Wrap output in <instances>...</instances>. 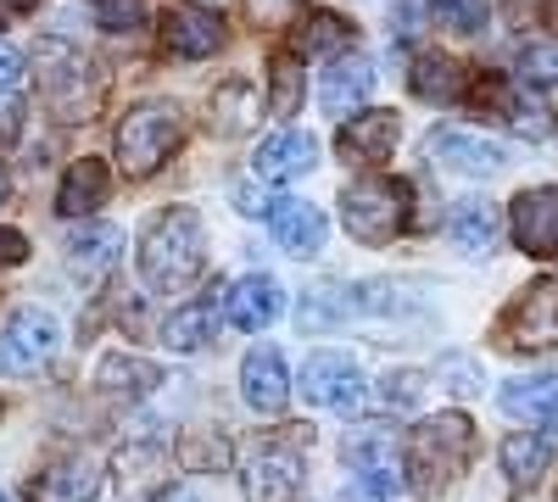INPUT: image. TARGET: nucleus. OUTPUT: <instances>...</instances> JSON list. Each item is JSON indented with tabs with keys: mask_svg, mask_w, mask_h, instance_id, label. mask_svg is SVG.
<instances>
[{
	"mask_svg": "<svg viewBox=\"0 0 558 502\" xmlns=\"http://www.w3.org/2000/svg\"><path fill=\"white\" fill-rule=\"evenodd\" d=\"M57 318L51 313H39V307H23L7 318V330H0V375L7 380H23L34 369H45V363L57 357Z\"/></svg>",
	"mask_w": 558,
	"mask_h": 502,
	"instance_id": "nucleus-6",
	"label": "nucleus"
},
{
	"mask_svg": "<svg viewBox=\"0 0 558 502\" xmlns=\"http://www.w3.org/2000/svg\"><path fill=\"white\" fill-rule=\"evenodd\" d=\"M368 96H375V62L357 57V51L336 57L330 73L318 78V107L330 112V118H352Z\"/></svg>",
	"mask_w": 558,
	"mask_h": 502,
	"instance_id": "nucleus-15",
	"label": "nucleus"
},
{
	"mask_svg": "<svg viewBox=\"0 0 558 502\" xmlns=\"http://www.w3.org/2000/svg\"><path fill=\"white\" fill-rule=\"evenodd\" d=\"M418 391H425V380H418L413 369H397V375L380 380V407H386V414H397V407H413Z\"/></svg>",
	"mask_w": 558,
	"mask_h": 502,
	"instance_id": "nucleus-36",
	"label": "nucleus"
},
{
	"mask_svg": "<svg viewBox=\"0 0 558 502\" xmlns=\"http://www.w3.org/2000/svg\"><path fill=\"white\" fill-rule=\"evenodd\" d=\"M101 491V458L96 452H57L45 458V469L28 480V497L34 502H96Z\"/></svg>",
	"mask_w": 558,
	"mask_h": 502,
	"instance_id": "nucleus-7",
	"label": "nucleus"
},
{
	"mask_svg": "<svg viewBox=\"0 0 558 502\" xmlns=\"http://www.w3.org/2000/svg\"><path fill=\"white\" fill-rule=\"evenodd\" d=\"M475 96L486 101V107H497L502 112V123L508 128H520L525 140H542L547 134V112H542V101H531L525 96V84H502V78H486Z\"/></svg>",
	"mask_w": 558,
	"mask_h": 502,
	"instance_id": "nucleus-24",
	"label": "nucleus"
},
{
	"mask_svg": "<svg viewBox=\"0 0 558 502\" xmlns=\"http://www.w3.org/2000/svg\"><path fill=\"white\" fill-rule=\"evenodd\" d=\"M497 407L514 419H531V425H558V369H542V375H520L497 391Z\"/></svg>",
	"mask_w": 558,
	"mask_h": 502,
	"instance_id": "nucleus-19",
	"label": "nucleus"
},
{
	"mask_svg": "<svg viewBox=\"0 0 558 502\" xmlns=\"http://www.w3.org/2000/svg\"><path fill=\"white\" fill-rule=\"evenodd\" d=\"M162 45L179 62H202L223 51V17H213L207 7H173L162 17Z\"/></svg>",
	"mask_w": 558,
	"mask_h": 502,
	"instance_id": "nucleus-14",
	"label": "nucleus"
},
{
	"mask_svg": "<svg viewBox=\"0 0 558 502\" xmlns=\"http://www.w3.org/2000/svg\"><path fill=\"white\" fill-rule=\"evenodd\" d=\"M508 230H514V246L531 257H558V191L536 185L520 191L514 207H508Z\"/></svg>",
	"mask_w": 558,
	"mask_h": 502,
	"instance_id": "nucleus-10",
	"label": "nucleus"
},
{
	"mask_svg": "<svg viewBox=\"0 0 558 502\" xmlns=\"http://www.w3.org/2000/svg\"><path fill=\"white\" fill-rule=\"evenodd\" d=\"M279 313H286V291H279L268 273H246V280H235V285L223 291V318L235 330H246V335L268 330Z\"/></svg>",
	"mask_w": 558,
	"mask_h": 502,
	"instance_id": "nucleus-16",
	"label": "nucleus"
},
{
	"mask_svg": "<svg viewBox=\"0 0 558 502\" xmlns=\"http://www.w3.org/2000/svg\"><path fill=\"white\" fill-rule=\"evenodd\" d=\"M96 17H101V28L129 34V28H140V17H146V0H96Z\"/></svg>",
	"mask_w": 558,
	"mask_h": 502,
	"instance_id": "nucleus-37",
	"label": "nucleus"
},
{
	"mask_svg": "<svg viewBox=\"0 0 558 502\" xmlns=\"http://www.w3.org/2000/svg\"><path fill=\"white\" fill-rule=\"evenodd\" d=\"M302 12V0H246V23L252 28H279Z\"/></svg>",
	"mask_w": 558,
	"mask_h": 502,
	"instance_id": "nucleus-38",
	"label": "nucleus"
},
{
	"mask_svg": "<svg viewBox=\"0 0 558 502\" xmlns=\"http://www.w3.org/2000/svg\"><path fill=\"white\" fill-rule=\"evenodd\" d=\"M151 502H196V497H191V491H179V486H173V491H162V497H151Z\"/></svg>",
	"mask_w": 558,
	"mask_h": 502,
	"instance_id": "nucleus-47",
	"label": "nucleus"
},
{
	"mask_svg": "<svg viewBox=\"0 0 558 502\" xmlns=\"http://www.w3.org/2000/svg\"><path fill=\"white\" fill-rule=\"evenodd\" d=\"M425 151H430L441 168L475 173V179H492V173L508 168V151H502L497 140H486V134H470V128H436L430 140H425Z\"/></svg>",
	"mask_w": 558,
	"mask_h": 502,
	"instance_id": "nucleus-12",
	"label": "nucleus"
},
{
	"mask_svg": "<svg viewBox=\"0 0 558 502\" xmlns=\"http://www.w3.org/2000/svg\"><path fill=\"white\" fill-rule=\"evenodd\" d=\"M502 12H508V23H531L542 12V0H502Z\"/></svg>",
	"mask_w": 558,
	"mask_h": 502,
	"instance_id": "nucleus-44",
	"label": "nucleus"
},
{
	"mask_svg": "<svg viewBox=\"0 0 558 502\" xmlns=\"http://www.w3.org/2000/svg\"><path fill=\"white\" fill-rule=\"evenodd\" d=\"M96 385L107 396H151L162 385V369L151 357H134V352H107L101 369H96Z\"/></svg>",
	"mask_w": 558,
	"mask_h": 502,
	"instance_id": "nucleus-25",
	"label": "nucleus"
},
{
	"mask_svg": "<svg viewBox=\"0 0 558 502\" xmlns=\"http://www.w3.org/2000/svg\"><path fill=\"white\" fill-rule=\"evenodd\" d=\"M514 78H520L525 89L558 84V39H525L520 57H514Z\"/></svg>",
	"mask_w": 558,
	"mask_h": 502,
	"instance_id": "nucleus-32",
	"label": "nucleus"
},
{
	"mask_svg": "<svg viewBox=\"0 0 558 502\" xmlns=\"http://www.w3.org/2000/svg\"><path fill=\"white\" fill-rule=\"evenodd\" d=\"M408 207H413V191L402 185V179L368 173V179H357V185H347L341 223L352 230V241H363V246H391L408 230Z\"/></svg>",
	"mask_w": 558,
	"mask_h": 502,
	"instance_id": "nucleus-4",
	"label": "nucleus"
},
{
	"mask_svg": "<svg viewBox=\"0 0 558 502\" xmlns=\"http://www.w3.org/2000/svg\"><path fill=\"white\" fill-rule=\"evenodd\" d=\"M218 313H223V291L184 302L168 325H162V341H168L173 352H202V346L213 341V330H218Z\"/></svg>",
	"mask_w": 558,
	"mask_h": 502,
	"instance_id": "nucleus-23",
	"label": "nucleus"
},
{
	"mask_svg": "<svg viewBox=\"0 0 558 502\" xmlns=\"http://www.w3.org/2000/svg\"><path fill=\"white\" fill-rule=\"evenodd\" d=\"M107 191H112L107 162H101V157H78V162L68 168V179H62V191H57V212H62V218H89V212L107 201Z\"/></svg>",
	"mask_w": 558,
	"mask_h": 502,
	"instance_id": "nucleus-21",
	"label": "nucleus"
},
{
	"mask_svg": "<svg viewBox=\"0 0 558 502\" xmlns=\"http://www.w3.org/2000/svg\"><path fill=\"white\" fill-rule=\"evenodd\" d=\"M352 313V296H336V291H307L302 302V330H330L336 318Z\"/></svg>",
	"mask_w": 558,
	"mask_h": 502,
	"instance_id": "nucleus-35",
	"label": "nucleus"
},
{
	"mask_svg": "<svg viewBox=\"0 0 558 502\" xmlns=\"http://www.w3.org/2000/svg\"><path fill=\"white\" fill-rule=\"evenodd\" d=\"M430 7H436V17H441L452 34H481L492 0H430Z\"/></svg>",
	"mask_w": 558,
	"mask_h": 502,
	"instance_id": "nucleus-34",
	"label": "nucleus"
},
{
	"mask_svg": "<svg viewBox=\"0 0 558 502\" xmlns=\"http://www.w3.org/2000/svg\"><path fill=\"white\" fill-rule=\"evenodd\" d=\"M302 396L313 407H336V414H352L363 402V369L347 352H313L302 369Z\"/></svg>",
	"mask_w": 558,
	"mask_h": 502,
	"instance_id": "nucleus-8",
	"label": "nucleus"
},
{
	"mask_svg": "<svg viewBox=\"0 0 558 502\" xmlns=\"http://www.w3.org/2000/svg\"><path fill=\"white\" fill-rule=\"evenodd\" d=\"M279 201H286V196H274V191H263V185H241V191H235V207H241L246 218H274Z\"/></svg>",
	"mask_w": 558,
	"mask_h": 502,
	"instance_id": "nucleus-40",
	"label": "nucleus"
},
{
	"mask_svg": "<svg viewBox=\"0 0 558 502\" xmlns=\"http://www.w3.org/2000/svg\"><path fill=\"white\" fill-rule=\"evenodd\" d=\"M268 230H274V241H279V252H291V257H313L318 246H324V212L313 207V201H296V196H286L279 201V212L268 218Z\"/></svg>",
	"mask_w": 558,
	"mask_h": 502,
	"instance_id": "nucleus-20",
	"label": "nucleus"
},
{
	"mask_svg": "<svg viewBox=\"0 0 558 502\" xmlns=\"http://www.w3.org/2000/svg\"><path fill=\"white\" fill-rule=\"evenodd\" d=\"M157 458H162V452H157V446H140V452L129 446V452H123V458H118V469H123V491H134L140 480H151V469H157Z\"/></svg>",
	"mask_w": 558,
	"mask_h": 502,
	"instance_id": "nucleus-39",
	"label": "nucleus"
},
{
	"mask_svg": "<svg viewBox=\"0 0 558 502\" xmlns=\"http://www.w3.org/2000/svg\"><path fill=\"white\" fill-rule=\"evenodd\" d=\"M268 112L274 118H296V107H302V51H279L274 62H268Z\"/></svg>",
	"mask_w": 558,
	"mask_h": 502,
	"instance_id": "nucleus-31",
	"label": "nucleus"
},
{
	"mask_svg": "<svg viewBox=\"0 0 558 502\" xmlns=\"http://www.w3.org/2000/svg\"><path fill=\"white\" fill-rule=\"evenodd\" d=\"M497 346L502 352H547V346H558V280H536L508 302V313L497 318Z\"/></svg>",
	"mask_w": 558,
	"mask_h": 502,
	"instance_id": "nucleus-5",
	"label": "nucleus"
},
{
	"mask_svg": "<svg viewBox=\"0 0 558 502\" xmlns=\"http://www.w3.org/2000/svg\"><path fill=\"white\" fill-rule=\"evenodd\" d=\"M184 140V112H179V101H134L129 112H123V123H118V168L129 173V179H151L168 157H173V146Z\"/></svg>",
	"mask_w": 558,
	"mask_h": 502,
	"instance_id": "nucleus-3",
	"label": "nucleus"
},
{
	"mask_svg": "<svg viewBox=\"0 0 558 502\" xmlns=\"http://www.w3.org/2000/svg\"><path fill=\"white\" fill-rule=\"evenodd\" d=\"M413 23H418V0H402L397 7V34H418Z\"/></svg>",
	"mask_w": 558,
	"mask_h": 502,
	"instance_id": "nucleus-45",
	"label": "nucleus"
},
{
	"mask_svg": "<svg viewBox=\"0 0 558 502\" xmlns=\"http://www.w3.org/2000/svg\"><path fill=\"white\" fill-rule=\"evenodd\" d=\"M296 51L302 57H347L352 51V23L336 12H313L296 34Z\"/></svg>",
	"mask_w": 558,
	"mask_h": 502,
	"instance_id": "nucleus-30",
	"label": "nucleus"
},
{
	"mask_svg": "<svg viewBox=\"0 0 558 502\" xmlns=\"http://www.w3.org/2000/svg\"><path fill=\"white\" fill-rule=\"evenodd\" d=\"M34 7V0H0V12H7V17H17V12H28Z\"/></svg>",
	"mask_w": 558,
	"mask_h": 502,
	"instance_id": "nucleus-46",
	"label": "nucleus"
},
{
	"mask_svg": "<svg viewBox=\"0 0 558 502\" xmlns=\"http://www.w3.org/2000/svg\"><path fill=\"white\" fill-rule=\"evenodd\" d=\"M347 458H352V480H357V491H368V497H397L408 480H402V452L391 446V441H380V436H363V441H352L347 446Z\"/></svg>",
	"mask_w": 558,
	"mask_h": 502,
	"instance_id": "nucleus-18",
	"label": "nucleus"
},
{
	"mask_svg": "<svg viewBox=\"0 0 558 502\" xmlns=\"http://www.w3.org/2000/svg\"><path fill=\"white\" fill-rule=\"evenodd\" d=\"M140 273L157 296H184L202 268H207V230H202V212L196 207H168L146 223V235L134 246Z\"/></svg>",
	"mask_w": 558,
	"mask_h": 502,
	"instance_id": "nucleus-1",
	"label": "nucleus"
},
{
	"mask_svg": "<svg viewBox=\"0 0 558 502\" xmlns=\"http://www.w3.org/2000/svg\"><path fill=\"white\" fill-rule=\"evenodd\" d=\"M475 458V425L463 414H436L402 436V480L413 497H441Z\"/></svg>",
	"mask_w": 558,
	"mask_h": 502,
	"instance_id": "nucleus-2",
	"label": "nucleus"
},
{
	"mask_svg": "<svg viewBox=\"0 0 558 502\" xmlns=\"http://www.w3.org/2000/svg\"><path fill=\"white\" fill-rule=\"evenodd\" d=\"M302 491V441H263L246 458V497L291 502Z\"/></svg>",
	"mask_w": 558,
	"mask_h": 502,
	"instance_id": "nucleus-9",
	"label": "nucleus"
},
{
	"mask_svg": "<svg viewBox=\"0 0 558 502\" xmlns=\"http://www.w3.org/2000/svg\"><path fill=\"white\" fill-rule=\"evenodd\" d=\"M241 396L257 414H279L291 402V375H286V357L279 346H252L246 363H241Z\"/></svg>",
	"mask_w": 558,
	"mask_h": 502,
	"instance_id": "nucleus-17",
	"label": "nucleus"
},
{
	"mask_svg": "<svg viewBox=\"0 0 558 502\" xmlns=\"http://www.w3.org/2000/svg\"><path fill=\"white\" fill-rule=\"evenodd\" d=\"M123 257V230L118 223H84V230L68 235V262L78 273H107Z\"/></svg>",
	"mask_w": 558,
	"mask_h": 502,
	"instance_id": "nucleus-27",
	"label": "nucleus"
},
{
	"mask_svg": "<svg viewBox=\"0 0 558 502\" xmlns=\"http://www.w3.org/2000/svg\"><path fill=\"white\" fill-rule=\"evenodd\" d=\"M0 502H12V497H7V491H0Z\"/></svg>",
	"mask_w": 558,
	"mask_h": 502,
	"instance_id": "nucleus-49",
	"label": "nucleus"
},
{
	"mask_svg": "<svg viewBox=\"0 0 558 502\" xmlns=\"http://www.w3.org/2000/svg\"><path fill=\"white\" fill-rule=\"evenodd\" d=\"M441 375L458 380V385H452L458 396H475V391H481V369H475L470 357H441Z\"/></svg>",
	"mask_w": 558,
	"mask_h": 502,
	"instance_id": "nucleus-41",
	"label": "nucleus"
},
{
	"mask_svg": "<svg viewBox=\"0 0 558 502\" xmlns=\"http://www.w3.org/2000/svg\"><path fill=\"white\" fill-rule=\"evenodd\" d=\"M0 196H7V173H0Z\"/></svg>",
	"mask_w": 558,
	"mask_h": 502,
	"instance_id": "nucleus-48",
	"label": "nucleus"
},
{
	"mask_svg": "<svg viewBox=\"0 0 558 502\" xmlns=\"http://www.w3.org/2000/svg\"><path fill=\"white\" fill-rule=\"evenodd\" d=\"M17 84H23V57L0 39V89H17Z\"/></svg>",
	"mask_w": 558,
	"mask_h": 502,
	"instance_id": "nucleus-42",
	"label": "nucleus"
},
{
	"mask_svg": "<svg viewBox=\"0 0 558 502\" xmlns=\"http://www.w3.org/2000/svg\"><path fill=\"white\" fill-rule=\"evenodd\" d=\"M397 140H402V118H397V112H386V107H375V112H357V118H347V123H341L336 151H341L347 162L375 168V162H391Z\"/></svg>",
	"mask_w": 558,
	"mask_h": 502,
	"instance_id": "nucleus-11",
	"label": "nucleus"
},
{
	"mask_svg": "<svg viewBox=\"0 0 558 502\" xmlns=\"http://www.w3.org/2000/svg\"><path fill=\"white\" fill-rule=\"evenodd\" d=\"M252 168H257L263 185H291V179L318 168V140L307 128H279V134H268V140L257 146Z\"/></svg>",
	"mask_w": 558,
	"mask_h": 502,
	"instance_id": "nucleus-13",
	"label": "nucleus"
},
{
	"mask_svg": "<svg viewBox=\"0 0 558 502\" xmlns=\"http://www.w3.org/2000/svg\"><path fill=\"white\" fill-rule=\"evenodd\" d=\"M28 257V241L17 230H0V268H17Z\"/></svg>",
	"mask_w": 558,
	"mask_h": 502,
	"instance_id": "nucleus-43",
	"label": "nucleus"
},
{
	"mask_svg": "<svg viewBox=\"0 0 558 502\" xmlns=\"http://www.w3.org/2000/svg\"><path fill=\"white\" fill-rule=\"evenodd\" d=\"M497 458H502V475L514 480V486H531L553 464V441L542 430H514V436H502Z\"/></svg>",
	"mask_w": 558,
	"mask_h": 502,
	"instance_id": "nucleus-28",
	"label": "nucleus"
},
{
	"mask_svg": "<svg viewBox=\"0 0 558 502\" xmlns=\"http://www.w3.org/2000/svg\"><path fill=\"white\" fill-rule=\"evenodd\" d=\"M408 84H413V96H418V101L447 107V101H458V96H463V68H458L452 57H441V51H425V57L413 62Z\"/></svg>",
	"mask_w": 558,
	"mask_h": 502,
	"instance_id": "nucleus-29",
	"label": "nucleus"
},
{
	"mask_svg": "<svg viewBox=\"0 0 558 502\" xmlns=\"http://www.w3.org/2000/svg\"><path fill=\"white\" fill-rule=\"evenodd\" d=\"M257 118H263V96L252 78H223L213 89V128L218 134H246Z\"/></svg>",
	"mask_w": 558,
	"mask_h": 502,
	"instance_id": "nucleus-26",
	"label": "nucleus"
},
{
	"mask_svg": "<svg viewBox=\"0 0 558 502\" xmlns=\"http://www.w3.org/2000/svg\"><path fill=\"white\" fill-rule=\"evenodd\" d=\"M179 464L184 469H196V475H223V464H229V441L218 436V430H191L179 441Z\"/></svg>",
	"mask_w": 558,
	"mask_h": 502,
	"instance_id": "nucleus-33",
	"label": "nucleus"
},
{
	"mask_svg": "<svg viewBox=\"0 0 558 502\" xmlns=\"http://www.w3.org/2000/svg\"><path fill=\"white\" fill-rule=\"evenodd\" d=\"M447 235H452L463 252H470V257H492V252H497V241H502V212H497L492 201L470 196V201H458V207H452Z\"/></svg>",
	"mask_w": 558,
	"mask_h": 502,
	"instance_id": "nucleus-22",
	"label": "nucleus"
}]
</instances>
